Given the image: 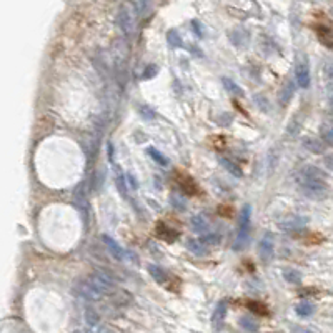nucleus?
Segmentation results:
<instances>
[{
    "instance_id": "1",
    "label": "nucleus",
    "mask_w": 333,
    "mask_h": 333,
    "mask_svg": "<svg viewBox=\"0 0 333 333\" xmlns=\"http://www.w3.org/2000/svg\"><path fill=\"white\" fill-rule=\"evenodd\" d=\"M301 195L310 200H323L328 197L326 180H297Z\"/></svg>"
},
{
    "instance_id": "2",
    "label": "nucleus",
    "mask_w": 333,
    "mask_h": 333,
    "mask_svg": "<svg viewBox=\"0 0 333 333\" xmlns=\"http://www.w3.org/2000/svg\"><path fill=\"white\" fill-rule=\"evenodd\" d=\"M295 82L298 84L300 89H309L310 87V65L309 59L300 55L295 64Z\"/></svg>"
},
{
    "instance_id": "3",
    "label": "nucleus",
    "mask_w": 333,
    "mask_h": 333,
    "mask_svg": "<svg viewBox=\"0 0 333 333\" xmlns=\"http://www.w3.org/2000/svg\"><path fill=\"white\" fill-rule=\"evenodd\" d=\"M89 280H90V284L95 287L100 293H104V295L115 290V280L112 278L109 273H105V272H93L89 276Z\"/></svg>"
},
{
    "instance_id": "4",
    "label": "nucleus",
    "mask_w": 333,
    "mask_h": 333,
    "mask_svg": "<svg viewBox=\"0 0 333 333\" xmlns=\"http://www.w3.org/2000/svg\"><path fill=\"white\" fill-rule=\"evenodd\" d=\"M275 255V235L268 232L259 242V257L262 262H270Z\"/></svg>"
},
{
    "instance_id": "5",
    "label": "nucleus",
    "mask_w": 333,
    "mask_h": 333,
    "mask_svg": "<svg viewBox=\"0 0 333 333\" xmlns=\"http://www.w3.org/2000/svg\"><path fill=\"white\" fill-rule=\"evenodd\" d=\"M118 25H120V30L125 35H130L134 32V14H132V9L130 5H122V9L118 10Z\"/></svg>"
},
{
    "instance_id": "6",
    "label": "nucleus",
    "mask_w": 333,
    "mask_h": 333,
    "mask_svg": "<svg viewBox=\"0 0 333 333\" xmlns=\"http://www.w3.org/2000/svg\"><path fill=\"white\" fill-rule=\"evenodd\" d=\"M306 225H309V217L305 215H290L285 220H281V222H278V227L284 232H297L305 228Z\"/></svg>"
},
{
    "instance_id": "7",
    "label": "nucleus",
    "mask_w": 333,
    "mask_h": 333,
    "mask_svg": "<svg viewBox=\"0 0 333 333\" xmlns=\"http://www.w3.org/2000/svg\"><path fill=\"white\" fill-rule=\"evenodd\" d=\"M77 292L80 297H84L87 300H92V301H97V300H102L104 298V293H100L95 287L90 284V280H82L77 284Z\"/></svg>"
},
{
    "instance_id": "8",
    "label": "nucleus",
    "mask_w": 333,
    "mask_h": 333,
    "mask_svg": "<svg viewBox=\"0 0 333 333\" xmlns=\"http://www.w3.org/2000/svg\"><path fill=\"white\" fill-rule=\"evenodd\" d=\"M297 180H326V173L315 165H305L297 172Z\"/></svg>"
},
{
    "instance_id": "9",
    "label": "nucleus",
    "mask_w": 333,
    "mask_h": 333,
    "mask_svg": "<svg viewBox=\"0 0 333 333\" xmlns=\"http://www.w3.org/2000/svg\"><path fill=\"white\" fill-rule=\"evenodd\" d=\"M102 240L105 243V247L109 248L110 255L114 257L115 260H123L125 259V250L120 247V243H117L114 238L109 235H102Z\"/></svg>"
},
{
    "instance_id": "10",
    "label": "nucleus",
    "mask_w": 333,
    "mask_h": 333,
    "mask_svg": "<svg viewBox=\"0 0 333 333\" xmlns=\"http://www.w3.org/2000/svg\"><path fill=\"white\" fill-rule=\"evenodd\" d=\"M250 234H252V228H242L238 227V234L235 237V242H234V250L235 252H242L248 247L250 243Z\"/></svg>"
},
{
    "instance_id": "11",
    "label": "nucleus",
    "mask_w": 333,
    "mask_h": 333,
    "mask_svg": "<svg viewBox=\"0 0 333 333\" xmlns=\"http://www.w3.org/2000/svg\"><path fill=\"white\" fill-rule=\"evenodd\" d=\"M187 250L188 252H192L193 255L197 257H205L209 255V248L205 247V243L202 240H195V238H188L187 240Z\"/></svg>"
},
{
    "instance_id": "12",
    "label": "nucleus",
    "mask_w": 333,
    "mask_h": 333,
    "mask_svg": "<svg viewBox=\"0 0 333 333\" xmlns=\"http://www.w3.org/2000/svg\"><path fill=\"white\" fill-rule=\"evenodd\" d=\"M225 317H227V303H225V301H218L212 315V325L215 326V328L222 326Z\"/></svg>"
},
{
    "instance_id": "13",
    "label": "nucleus",
    "mask_w": 333,
    "mask_h": 333,
    "mask_svg": "<svg viewBox=\"0 0 333 333\" xmlns=\"http://www.w3.org/2000/svg\"><path fill=\"white\" fill-rule=\"evenodd\" d=\"M218 162H220V165H222L230 175H234L235 178H242L243 177V172H242V168L238 167V163L232 162L230 159H225V157H218Z\"/></svg>"
},
{
    "instance_id": "14",
    "label": "nucleus",
    "mask_w": 333,
    "mask_h": 333,
    "mask_svg": "<svg viewBox=\"0 0 333 333\" xmlns=\"http://www.w3.org/2000/svg\"><path fill=\"white\" fill-rule=\"evenodd\" d=\"M293 93H295V84H293V80H288L287 84H284V87H281V90H280V93H278L280 104H281V105H287V104L292 100Z\"/></svg>"
},
{
    "instance_id": "15",
    "label": "nucleus",
    "mask_w": 333,
    "mask_h": 333,
    "mask_svg": "<svg viewBox=\"0 0 333 333\" xmlns=\"http://www.w3.org/2000/svg\"><path fill=\"white\" fill-rule=\"evenodd\" d=\"M147 270H148L150 276H152L157 284H165V281L168 280L167 272L163 268H160L159 265H153V263H150V265H147Z\"/></svg>"
},
{
    "instance_id": "16",
    "label": "nucleus",
    "mask_w": 333,
    "mask_h": 333,
    "mask_svg": "<svg viewBox=\"0 0 333 333\" xmlns=\"http://www.w3.org/2000/svg\"><path fill=\"white\" fill-rule=\"evenodd\" d=\"M303 147L306 150H310L312 153H323L325 152V145L315 137H306L303 140Z\"/></svg>"
},
{
    "instance_id": "17",
    "label": "nucleus",
    "mask_w": 333,
    "mask_h": 333,
    "mask_svg": "<svg viewBox=\"0 0 333 333\" xmlns=\"http://www.w3.org/2000/svg\"><path fill=\"white\" fill-rule=\"evenodd\" d=\"M192 227L195 232L200 234H207V230L210 228V222L203 215H193L192 217Z\"/></svg>"
},
{
    "instance_id": "18",
    "label": "nucleus",
    "mask_w": 333,
    "mask_h": 333,
    "mask_svg": "<svg viewBox=\"0 0 333 333\" xmlns=\"http://www.w3.org/2000/svg\"><path fill=\"white\" fill-rule=\"evenodd\" d=\"M157 234H159V237L162 238V240H165V242H168V243H172L173 240H177V238H178L177 232H173L172 228L165 227L163 223H160L159 227H157Z\"/></svg>"
},
{
    "instance_id": "19",
    "label": "nucleus",
    "mask_w": 333,
    "mask_h": 333,
    "mask_svg": "<svg viewBox=\"0 0 333 333\" xmlns=\"http://www.w3.org/2000/svg\"><path fill=\"white\" fill-rule=\"evenodd\" d=\"M284 278H285L287 284H290V285H300L301 280H303V276H301V273L298 272V270L285 268L284 270Z\"/></svg>"
},
{
    "instance_id": "20",
    "label": "nucleus",
    "mask_w": 333,
    "mask_h": 333,
    "mask_svg": "<svg viewBox=\"0 0 333 333\" xmlns=\"http://www.w3.org/2000/svg\"><path fill=\"white\" fill-rule=\"evenodd\" d=\"M295 312H297V315L301 318L312 317L313 312H315V305L310 303V301H300V303L295 306Z\"/></svg>"
},
{
    "instance_id": "21",
    "label": "nucleus",
    "mask_w": 333,
    "mask_h": 333,
    "mask_svg": "<svg viewBox=\"0 0 333 333\" xmlns=\"http://www.w3.org/2000/svg\"><path fill=\"white\" fill-rule=\"evenodd\" d=\"M238 227L252 228V207L248 203L243 205V209L240 212V223H238Z\"/></svg>"
},
{
    "instance_id": "22",
    "label": "nucleus",
    "mask_w": 333,
    "mask_h": 333,
    "mask_svg": "<svg viewBox=\"0 0 333 333\" xmlns=\"http://www.w3.org/2000/svg\"><path fill=\"white\" fill-rule=\"evenodd\" d=\"M223 87H225V90H227L230 95H234V97H243L245 95V92L243 89L238 84H235L232 79H223Z\"/></svg>"
},
{
    "instance_id": "23",
    "label": "nucleus",
    "mask_w": 333,
    "mask_h": 333,
    "mask_svg": "<svg viewBox=\"0 0 333 333\" xmlns=\"http://www.w3.org/2000/svg\"><path fill=\"white\" fill-rule=\"evenodd\" d=\"M238 323H240L242 328H245L247 331H259V323H257V320H253V317L250 315H245L238 320Z\"/></svg>"
},
{
    "instance_id": "24",
    "label": "nucleus",
    "mask_w": 333,
    "mask_h": 333,
    "mask_svg": "<svg viewBox=\"0 0 333 333\" xmlns=\"http://www.w3.org/2000/svg\"><path fill=\"white\" fill-rule=\"evenodd\" d=\"M167 42H168V45H170V48L184 47V42H182V37L177 30H170V32L167 34Z\"/></svg>"
},
{
    "instance_id": "25",
    "label": "nucleus",
    "mask_w": 333,
    "mask_h": 333,
    "mask_svg": "<svg viewBox=\"0 0 333 333\" xmlns=\"http://www.w3.org/2000/svg\"><path fill=\"white\" fill-rule=\"evenodd\" d=\"M147 153L152 157V159H153L157 163H159V165H162V167H167V165H168V159H167V157L163 155V153H160L157 148L148 147V148H147Z\"/></svg>"
},
{
    "instance_id": "26",
    "label": "nucleus",
    "mask_w": 333,
    "mask_h": 333,
    "mask_svg": "<svg viewBox=\"0 0 333 333\" xmlns=\"http://www.w3.org/2000/svg\"><path fill=\"white\" fill-rule=\"evenodd\" d=\"M85 320H87V323H89L90 326H98V323H100L98 313L93 309H87L85 310Z\"/></svg>"
},
{
    "instance_id": "27",
    "label": "nucleus",
    "mask_w": 333,
    "mask_h": 333,
    "mask_svg": "<svg viewBox=\"0 0 333 333\" xmlns=\"http://www.w3.org/2000/svg\"><path fill=\"white\" fill-rule=\"evenodd\" d=\"M125 178L122 172H117V187H118V192L122 193L123 197H127V184H125Z\"/></svg>"
},
{
    "instance_id": "28",
    "label": "nucleus",
    "mask_w": 333,
    "mask_h": 333,
    "mask_svg": "<svg viewBox=\"0 0 333 333\" xmlns=\"http://www.w3.org/2000/svg\"><path fill=\"white\" fill-rule=\"evenodd\" d=\"M234 34H235V35H238V39H237V40H232V42L235 43V45H238V47H240V45H245V43L248 42V40L242 39V35H245V34H247V32H245L243 29H235V30H234Z\"/></svg>"
},
{
    "instance_id": "29",
    "label": "nucleus",
    "mask_w": 333,
    "mask_h": 333,
    "mask_svg": "<svg viewBox=\"0 0 333 333\" xmlns=\"http://www.w3.org/2000/svg\"><path fill=\"white\" fill-rule=\"evenodd\" d=\"M202 242L205 243V245H215V243H218L220 242V237L217 235V234H210V235H203L202 237Z\"/></svg>"
},
{
    "instance_id": "30",
    "label": "nucleus",
    "mask_w": 333,
    "mask_h": 333,
    "mask_svg": "<svg viewBox=\"0 0 333 333\" xmlns=\"http://www.w3.org/2000/svg\"><path fill=\"white\" fill-rule=\"evenodd\" d=\"M255 102H257V105L260 107V110H262V112H268V110H270L268 102H267V100L263 98L262 95H257V97H255Z\"/></svg>"
},
{
    "instance_id": "31",
    "label": "nucleus",
    "mask_w": 333,
    "mask_h": 333,
    "mask_svg": "<svg viewBox=\"0 0 333 333\" xmlns=\"http://www.w3.org/2000/svg\"><path fill=\"white\" fill-rule=\"evenodd\" d=\"M140 114H142L143 117H145V118H148V120H152V118L157 117L155 112H152V109H150V107H145V105H142V107H140Z\"/></svg>"
},
{
    "instance_id": "32",
    "label": "nucleus",
    "mask_w": 333,
    "mask_h": 333,
    "mask_svg": "<svg viewBox=\"0 0 333 333\" xmlns=\"http://www.w3.org/2000/svg\"><path fill=\"white\" fill-rule=\"evenodd\" d=\"M323 140L328 143L330 147H333V129H328L323 132Z\"/></svg>"
},
{
    "instance_id": "33",
    "label": "nucleus",
    "mask_w": 333,
    "mask_h": 333,
    "mask_svg": "<svg viewBox=\"0 0 333 333\" xmlns=\"http://www.w3.org/2000/svg\"><path fill=\"white\" fill-rule=\"evenodd\" d=\"M155 73H157V67L155 65H148L145 68V73H143V79H152Z\"/></svg>"
},
{
    "instance_id": "34",
    "label": "nucleus",
    "mask_w": 333,
    "mask_h": 333,
    "mask_svg": "<svg viewBox=\"0 0 333 333\" xmlns=\"http://www.w3.org/2000/svg\"><path fill=\"white\" fill-rule=\"evenodd\" d=\"M323 163H325V167L328 168V170L333 172V153L325 155V157H323Z\"/></svg>"
},
{
    "instance_id": "35",
    "label": "nucleus",
    "mask_w": 333,
    "mask_h": 333,
    "mask_svg": "<svg viewBox=\"0 0 333 333\" xmlns=\"http://www.w3.org/2000/svg\"><path fill=\"white\" fill-rule=\"evenodd\" d=\"M92 331L93 333H115L112 328H109V326H93Z\"/></svg>"
},
{
    "instance_id": "36",
    "label": "nucleus",
    "mask_w": 333,
    "mask_h": 333,
    "mask_svg": "<svg viewBox=\"0 0 333 333\" xmlns=\"http://www.w3.org/2000/svg\"><path fill=\"white\" fill-rule=\"evenodd\" d=\"M127 180H129L130 187L134 188V190H137V188H138V182H137V178H135V175L129 173V175H127Z\"/></svg>"
},
{
    "instance_id": "37",
    "label": "nucleus",
    "mask_w": 333,
    "mask_h": 333,
    "mask_svg": "<svg viewBox=\"0 0 333 333\" xmlns=\"http://www.w3.org/2000/svg\"><path fill=\"white\" fill-rule=\"evenodd\" d=\"M192 23H193V27H195V34H197L198 37H202V35H203V32H202V25L198 27V22H197V20H193Z\"/></svg>"
},
{
    "instance_id": "38",
    "label": "nucleus",
    "mask_w": 333,
    "mask_h": 333,
    "mask_svg": "<svg viewBox=\"0 0 333 333\" xmlns=\"http://www.w3.org/2000/svg\"><path fill=\"white\" fill-rule=\"evenodd\" d=\"M72 333H93V331L92 330H85V331L84 330H77V331H72Z\"/></svg>"
},
{
    "instance_id": "39",
    "label": "nucleus",
    "mask_w": 333,
    "mask_h": 333,
    "mask_svg": "<svg viewBox=\"0 0 333 333\" xmlns=\"http://www.w3.org/2000/svg\"><path fill=\"white\" fill-rule=\"evenodd\" d=\"M328 75H330V77H333V64L328 67Z\"/></svg>"
},
{
    "instance_id": "40",
    "label": "nucleus",
    "mask_w": 333,
    "mask_h": 333,
    "mask_svg": "<svg viewBox=\"0 0 333 333\" xmlns=\"http://www.w3.org/2000/svg\"><path fill=\"white\" fill-rule=\"evenodd\" d=\"M328 89H330V90H331V92H333V80H331V82H330V85H328Z\"/></svg>"
},
{
    "instance_id": "41",
    "label": "nucleus",
    "mask_w": 333,
    "mask_h": 333,
    "mask_svg": "<svg viewBox=\"0 0 333 333\" xmlns=\"http://www.w3.org/2000/svg\"><path fill=\"white\" fill-rule=\"evenodd\" d=\"M330 105L333 107V93H331V97H330Z\"/></svg>"
},
{
    "instance_id": "42",
    "label": "nucleus",
    "mask_w": 333,
    "mask_h": 333,
    "mask_svg": "<svg viewBox=\"0 0 333 333\" xmlns=\"http://www.w3.org/2000/svg\"><path fill=\"white\" fill-rule=\"evenodd\" d=\"M140 2H147V0H140Z\"/></svg>"
}]
</instances>
